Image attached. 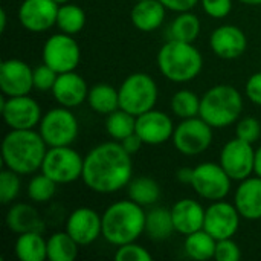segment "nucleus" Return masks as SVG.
<instances>
[{"mask_svg":"<svg viewBox=\"0 0 261 261\" xmlns=\"http://www.w3.org/2000/svg\"><path fill=\"white\" fill-rule=\"evenodd\" d=\"M254 161H255V148L254 144L239 139L237 136L228 141L222 151L219 164L228 173L232 180H243L254 174Z\"/></svg>","mask_w":261,"mask_h":261,"instance_id":"13","label":"nucleus"},{"mask_svg":"<svg viewBox=\"0 0 261 261\" xmlns=\"http://www.w3.org/2000/svg\"><path fill=\"white\" fill-rule=\"evenodd\" d=\"M80 245L69 236L67 231L54 232L47 239V260L73 261L78 255Z\"/></svg>","mask_w":261,"mask_h":261,"instance_id":"31","label":"nucleus"},{"mask_svg":"<svg viewBox=\"0 0 261 261\" xmlns=\"http://www.w3.org/2000/svg\"><path fill=\"white\" fill-rule=\"evenodd\" d=\"M200 31L202 23L196 14H193L191 11L177 12V15L168 26V38L185 43H194L200 35Z\"/></svg>","mask_w":261,"mask_h":261,"instance_id":"27","label":"nucleus"},{"mask_svg":"<svg viewBox=\"0 0 261 261\" xmlns=\"http://www.w3.org/2000/svg\"><path fill=\"white\" fill-rule=\"evenodd\" d=\"M216 245H217V240L210 232H206L205 229H200V231H196L193 234L185 236L184 249L190 258L205 261L214 258Z\"/></svg>","mask_w":261,"mask_h":261,"instance_id":"29","label":"nucleus"},{"mask_svg":"<svg viewBox=\"0 0 261 261\" xmlns=\"http://www.w3.org/2000/svg\"><path fill=\"white\" fill-rule=\"evenodd\" d=\"M145 220L144 206L132 199L118 200L102 213V239L116 248L136 242L145 232Z\"/></svg>","mask_w":261,"mask_h":261,"instance_id":"3","label":"nucleus"},{"mask_svg":"<svg viewBox=\"0 0 261 261\" xmlns=\"http://www.w3.org/2000/svg\"><path fill=\"white\" fill-rule=\"evenodd\" d=\"M58 8L55 0H23L17 17L26 31L41 34L57 24Z\"/></svg>","mask_w":261,"mask_h":261,"instance_id":"15","label":"nucleus"},{"mask_svg":"<svg viewBox=\"0 0 261 261\" xmlns=\"http://www.w3.org/2000/svg\"><path fill=\"white\" fill-rule=\"evenodd\" d=\"M174 122L170 115L161 110H148L136 116V133L145 145H162L173 138Z\"/></svg>","mask_w":261,"mask_h":261,"instance_id":"18","label":"nucleus"},{"mask_svg":"<svg viewBox=\"0 0 261 261\" xmlns=\"http://www.w3.org/2000/svg\"><path fill=\"white\" fill-rule=\"evenodd\" d=\"M167 8L159 0H141L136 2L130 11V20L133 26L141 32H154L165 20Z\"/></svg>","mask_w":261,"mask_h":261,"instance_id":"23","label":"nucleus"},{"mask_svg":"<svg viewBox=\"0 0 261 261\" xmlns=\"http://www.w3.org/2000/svg\"><path fill=\"white\" fill-rule=\"evenodd\" d=\"M161 73L171 83H190L199 76L203 67V57L194 43L168 40L158 52Z\"/></svg>","mask_w":261,"mask_h":261,"instance_id":"4","label":"nucleus"},{"mask_svg":"<svg viewBox=\"0 0 261 261\" xmlns=\"http://www.w3.org/2000/svg\"><path fill=\"white\" fill-rule=\"evenodd\" d=\"M176 232L171 210L164 206H154L147 213L145 220V234L153 242H165Z\"/></svg>","mask_w":261,"mask_h":261,"instance_id":"26","label":"nucleus"},{"mask_svg":"<svg viewBox=\"0 0 261 261\" xmlns=\"http://www.w3.org/2000/svg\"><path fill=\"white\" fill-rule=\"evenodd\" d=\"M203 12L216 20L225 18L232 11V0H200Z\"/></svg>","mask_w":261,"mask_h":261,"instance_id":"41","label":"nucleus"},{"mask_svg":"<svg viewBox=\"0 0 261 261\" xmlns=\"http://www.w3.org/2000/svg\"><path fill=\"white\" fill-rule=\"evenodd\" d=\"M6 226L15 234L38 231L43 232L44 223L38 211L29 203H14L6 213Z\"/></svg>","mask_w":261,"mask_h":261,"instance_id":"24","label":"nucleus"},{"mask_svg":"<svg viewBox=\"0 0 261 261\" xmlns=\"http://www.w3.org/2000/svg\"><path fill=\"white\" fill-rule=\"evenodd\" d=\"M115 260L116 261H151V254L136 242L118 246L115 252Z\"/></svg>","mask_w":261,"mask_h":261,"instance_id":"38","label":"nucleus"},{"mask_svg":"<svg viewBox=\"0 0 261 261\" xmlns=\"http://www.w3.org/2000/svg\"><path fill=\"white\" fill-rule=\"evenodd\" d=\"M213 127L200 116L182 119L173 133V145L184 156H199L213 144Z\"/></svg>","mask_w":261,"mask_h":261,"instance_id":"9","label":"nucleus"},{"mask_svg":"<svg viewBox=\"0 0 261 261\" xmlns=\"http://www.w3.org/2000/svg\"><path fill=\"white\" fill-rule=\"evenodd\" d=\"M106 132L113 141L121 142L122 139H125L127 136L136 132V116L122 109H118L110 115H107Z\"/></svg>","mask_w":261,"mask_h":261,"instance_id":"33","label":"nucleus"},{"mask_svg":"<svg viewBox=\"0 0 261 261\" xmlns=\"http://www.w3.org/2000/svg\"><path fill=\"white\" fill-rule=\"evenodd\" d=\"M119 109L139 116L154 109L159 89L154 78L144 72H135L128 75L119 86Z\"/></svg>","mask_w":261,"mask_h":261,"instance_id":"6","label":"nucleus"},{"mask_svg":"<svg viewBox=\"0 0 261 261\" xmlns=\"http://www.w3.org/2000/svg\"><path fill=\"white\" fill-rule=\"evenodd\" d=\"M20 188H21L20 174L5 167L0 171V202L3 205L12 203L18 197Z\"/></svg>","mask_w":261,"mask_h":261,"instance_id":"36","label":"nucleus"},{"mask_svg":"<svg viewBox=\"0 0 261 261\" xmlns=\"http://www.w3.org/2000/svg\"><path fill=\"white\" fill-rule=\"evenodd\" d=\"M245 95L252 104L261 107V72H255L248 78L245 84Z\"/></svg>","mask_w":261,"mask_h":261,"instance_id":"42","label":"nucleus"},{"mask_svg":"<svg viewBox=\"0 0 261 261\" xmlns=\"http://www.w3.org/2000/svg\"><path fill=\"white\" fill-rule=\"evenodd\" d=\"M232 179L220 164L203 162L194 168L191 188L194 193L210 202L223 200L231 191Z\"/></svg>","mask_w":261,"mask_h":261,"instance_id":"11","label":"nucleus"},{"mask_svg":"<svg viewBox=\"0 0 261 261\" xmlns=\"http://www.w3.org/2000/svg\"><path fill=\"white\" fill-rule=\"evenodd\" d=\"M84 158L70 145L49 147L40 171L58 185L76 182L83 177Z\"/></svg>","mask_w":261,"mask_h":261,"instance_id":"7","label":"nucleus"},{"mask_svg":"<svg viewBox=\"0 0 261 261\" xmlns=\"http://www.w3.org/2000/svg\"><path fill=\"white\" fill-rule=\"evenodd\" d=\"M5 124L11 130H31L38 127L41 121V109L29 95L5 96L0 104Z\"/></svg>","mask_w":261,"mask_h":261,"instance_id":"12","label":"nucleus"},{"mask_svg":"<svg viewBox=\"0 0 261 261\" xmlns=\"http://www.w3.org/2000/svg\"><path fill=\"white\" fill-rule=\"evenodd\" d=\"M89 89L90 87L87 86L86 80L80 73L72 70L58 73V78L52 89V95L60 106L75 109L87 101Z\"/></svg>","mask_w":261,"mask_h":261,"instance_id":"20","label":"nucleus"},{"mask_svg":"<svg viewBox=\"0 0 261 261\" xmlns=\"http://www.w3.org/2000/svg\"><path fill=\"white\" fill-rule=\"evenodd\" d=\"M0 89L3 96L29 95L34 89V69L18 58L3 60L0 64Z\"/></svg>","mask_w":261,"mask_h":261,"instance_id":"16","label":"nucleus"},{"mask_svg":"<svg viewBox=\"0 0 261 261\" xmlns=\"http://www.w3.org/2000/svg\"><path fill=\"white\" fill-rule=\"evenodd\" d=\"M205 211L197 200L194 199H180L171 206V217L176 232L182 236L193 234L203 229L205 225Z\"/></svg>","mask_w":261,"mask_h":261,"instance_id":"22","label":"nucleus"},{"mask_svg":"<svg viewBox=\"0 0 261 261\" xmlns=\"http://www.w3.org/2000/svg\"><path fill=\"white\" fill-rule=\"evenodd\" d=\"M6 21H8V14L5 11V8L0 9V31L5 32L6 31Z\"/></svg>","mask_w":261,"mask_h":261,"instance_id":"47","label":"nucleus"},{"mask_svg":"<svg viewBox=\"0 0 261 261\" xmlns=\"http://www.w3.org/2000/svg\"><path fill=\"white\" fill-rule=\"evenodd\" d=\"M243 113V95L234 86L217 84L200 98L199 116L213 128H225L239 121Z\"/></svg>","mask_w":261,"mask_h":261,"instance_id":"5","label":"nucleus"},{"mask_svg":"<svg viewBox=\"0 0 261 261\" xmlns=\"http://www.w3.org/2000/svg\"><path fill=\"white\" fill-rule=\"evenodd\" d=\"M128 199L139 203L141 206H153L161 197V187L159 184L148 176L133 177L127 185Z\"/></svg>","mask_w":261,"mask_h":261,"instance_id":"30","label":"nucleus"},{"mask_svg":"<svg viewBox=\"0 0 261 261\" xmlns=\"http://www.w3.org/2000/svg\"><path fill=\"white\" fill-rule=\"evenodd\" d=\"M170 107H171V112L180 119L199 116V113H200V96H197L194 92H191L188 89L177 90L171 96Z\"/></svg>","mask_w":261,"mask_h":261,"instance_id":"34","label":"nucleus"},{"mask_svg":"<svg viewBox=\"0 0 261 261\" xmlns=\"http://www.w3.org/2000/svg\"><path fill=\"white\" fill-rule=\"evenodd\" d=\"M47 148V144L35 128L9 130L2 142L3 165L20 176L35 174L41 168Z\"/></svg>","mask_w":261,"mask_h":261,"instance_id":"2","label":"nucleus"},{"mask_svg":"<svg viewBox=\"0 0 261 261\" xmlns=\"http://www.w3.org/2000/svg\"><path fill=\"white\" fill-rule=\"evenodd\" d=\"M193 174H194V168H188V167H182L177 170L176 173V179L184 184V185H190L191 187V182H193Z\"/></svg>","mask_w":261,"mask_h":261,"instance_id":"45","label":"nucleus"},{"mask_svg":"<svg viewBox=\"0 0 261 261\" xmlns=\"http://www.w3.org/2000/svg\"><path fill=\"white\" fill-rule=\"evenodd\" d=\"M210 47L222 60L240 58L248 47V38L243 29L236 24H222L211 32Z\"/></svg>","mask_w":261,"mask_h":261,"instance_id":"19","label":"nucleus"},{"mask_svg":"<svg viewBox=\"0 0 261 261\" xmlns=\"http://www.w3.org/2000/svg\"><path fill=\"white\" fill-rule=\"evenodd\" d=\"M87 104L96 113L110 115L119 109V90L110 84H95L89 89Z\"/></svg>","mask_w":261,"mask_h":261,"instance_id":"28","label":"nucleus"},{"mask_svg":"<svg viewBox=\"0 0 261 261\" xmlns=\"http://www.w3.org/2000/svg\"><path fill=\"white\" fill-rule=\"evenodd\" d=\"M254 174L261 177V145L255 150V161H254Z\"/></svg>","mask_w":261,"mask_h":261,"instance_id":"46","label":"nucleus"},{"mask_svg":"<svg viewBox=\"0 0 261 261\" xmlns=\"http://www.w3.org/2000/svg\"><path fill=\"white\" fill-rule=\"evenodd\" d=\"M236 136L249 144H255L261 136V124L257 118L245 116L237 122Z\"/></svg>","mask_w":261,"mask_h":261,"instance_id":"37","label":"nucleus"},{"mask_svg":"<svg viewBox=\"0 0 261 261\" xmlns=\"http://www.w3.org/2000/svg\"><path fill=\"white\" fill-rule=\"evenodd\" d=\"M242 258L240 246L232 239L217 240L214 260L217 261H239Z\"/></svg>","mask_w":261,"mask_h":261,"instance_id":"40","label":"nucleus"},{"mask_svg":"<svg viewBox=\"0 0 261 261\" xmlns=\"http://www.w3.org/2000/svg\"><path fill=\"white\" fill-rule=\"evenodd\" d=\"M87 17L81 6L73 5L70 2L60 5L58 15H57V26L60 28L61 32L69 35H76L84 29Z\"/></svg>","mask_w":261,"mask_h":261,"instance_id":"32","label":"nucleus"},{"mask_svg":"<svg viewBox=\"0 0 261 261\" xmlns=\"http://www.w3.org/2000/svg\"><path fill=\"white\" fill-rule=\"evenodd\" d=\"M38 132L47 147H64L76 141L80 124L70 109L60 106L43 113Z\"/></svg>","mask_w":261,"mask_h":261,"instance_id":"8","label":"nucleus"},{"mask_svg":"<svg viewBox=\"0 0 261 261\" xmlns=\"http://www.w3.org/2000/svg\"><path fill=\"white\" fill-rule=\"evenodd\" d=\"M41 58L44 64H47L58 73L72 72L78 67L81 61V49L73 35L60 31L44 41Z\"/></svg>","mask_w":261,"mask_h":261,"instance_id":"10","label":"nucleus"},{"mask_svg":"<svg viewBox=\"0 0 261 261\" xmlns=\"http://www.w3.org/2000/svg\"><path fill=\"white\" fill-rule=\"evenodd\" d=\"M57 185V182L40 171L38 174L32 176L28 184V197L32 203H46L55 196Z\"/></svg>","mask_w":261,"mask_h":261,"instance_id":"35","label":"nucleus"},{"mask_svg":"<svg viewBox=\"0 0 261 261\" xmlns=\"http://www.w3.org/2000/svg\"><path fill=\"white\" fill-rule=\"evenodd\" d=\"M135 2H141V0H135Z\"/></svg>","mask_w":261,"mask_h":261,"instance_id":"50","label":"nucleus"},{"mask_svg":"<svg viewBox=\"0 0 261 261\" xmlns=\"http://www.w3.org/2000/svg\"><path fill=\"white\" fill-rule=\"evenodd\" d=\"M245 5H249V6H257V5H261V0H239Z\"/></svg>","mask_w":261,"mask_h":261,"instance_id":"48","label":"nucleus"},{"mask_svg":"<svg viewBox=\"0 0 261 261\" xmlns=\"http://www.w3.org/2000/svg\"><path fill=\"white\" fill-rule=\"evenodd\" d=\"M81 179L93 193H118L133 179L132 154L118 141L102 142L86 154Z\"/></svg>","mask_w":261,"mask_h":261,"instance_id":"1","label":"nucleus"},{"mask_svg":"<svg viewBox=\"0 0 261 261\" xmlns=\"http://www.w3.org/2000/svg\"><path fill=\"white\" fill-rule=\"evenodd\" d=\"M242 216L237 211L234 203L223 200L211 202L205 211V225L203 229L210 232L216 240L232 239L240 226Z\"/></svg>","mask_w":261,"mask_h":261,"instance_id":"14","label":"nucleus"},{"mask_svg":"<svg viewBox=\"0 0 261 261\" xmlns=\"http://www.w3.org/2000/svg\"><path fill=\"white\" fill-rule=\"evenodd\" d=\"M55 2H57L58 5H64V3H69L70 0H55Z\"/></svg>","mask_w":261,"mask_h":261,"instance_id":"49","label":"nucleus"},{"mask_svg":"<svg viewBox=\"0 0 261 261\" xmlns=\"http://www.w3.org/2000/svg\"><path fill=\"white\" fill-rule=\"evenodd\" d=\"M245 220L261 219V177L252 174L240 180L232 202Z\"/></svg>","mask_w":261,"mask_h":261,"instance_id":"21","label":"nucleus"},{"mask_svg":"<svg viewBox=\"0 0 261 261\" xmlns=\"http://www.w3.org/2000/svg\"><path fill=\"white\" fill-rule=\"evenodd\" d=\"M57 78H58V72H55L52 67L43 63L34 69V89L40 92H47V90L52 92Z\"/></svg>","mask_w":261,"mask_h":261,"instance_id":"39","label":"nucleus"},{"mask_svg":"<svg viewBox=\"0 0 261 261\" xmlns=\"http://www.w3.org/2000/svg\"><path fill=\"white\" fill-rule=\"evenodd\" d=\"M14 251L20 261H44L47 260V240L38 231L23 232L18 234Z\"/></svg>","mask_w":261,"mask_h":261,"instance_id":"25","label":"nucleus"},{"mask_svg":"<svg viewBox=\"0 0 261 261\" xmlns=\"http://www.w3.org/2000/svg\"><path fill=\"white\" fill-rule=\"evenodd\" d=\"M168 11L173 12H185V11H191L196 8L197 3H200V0H159Z\"/></svg>","mask_w":261,"mask_h":261,"instance_id":"43","label":"nucleus"},{"mask_svg":"<svg viewBox=\"0 0 261 261\" xmlns=\"http://www.w3.org/2000/svg\"><path fill=\"white\" fill-rule=\"evenodd\" d=\"M66 231L80 246H89L98 237H102V214H98L93 208L80 206L69 214Z\"/></svg>","mask_w":261,"mask_h":261,"instance_id":"17","label":"nucleus"},{"mask_svg":"<svg viewBox=\"0 0 261 261\" xmlns=\"http://www.w3.org/2000/svg\"><path fill=\"white\" fill-rule=\"evenodd\" d=\"M121 145L124 147V150L128 153V154H136L141 148H142V145H145L144 144V141L139 138V135L135 132V133H132L130 136H127L125 139H122L121 141Z\"/></svg>","mask_w":261,"mask_h":261,"instance_id":"44","label":"nucleus"}]
</instances>
